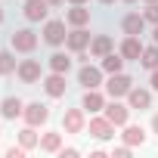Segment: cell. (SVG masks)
Masks as SVG:
<instances>
[{"instance_id": "1", "label": "cell", "mask_w": 158, "mask_h": 158, "mask_svg": "<svg viewBox=\"0 0 158 158\" xmlns=\"http://www.w3.org/2000/svg\"><path fill=\"white\" fill-rule=\"evenodd\" d=\"M40 34H44V44H50V47H62L65 37H68V22H65V19H47Z\"/></svg>"}, {"instance_id": "2", "label": "cell", "mask_w": 158, "mask_h": 158, "mask_svg": "<svg viewBox=\"0 0 158 158\" xmlns=\"http://www.w3.org/2000/svg\"><path fill=\"white\" fill-rule=\"evenodd\" d=\"M102 87H106V93H109L112 99H124V96L133 90V77L124 74V71H115V74H109V81H106Z\"/></svg>"}, {"instance_id": "3", "label": "cell", "mask_w": 158, "mask_h": 158, "mask_svg": "<svg viewBox=\"0 0 158 158\" xmlns=\"http://www.w3.org/2000/svg\"><path fill=\"white\" fill-rule=\"evenodd\" d=\"M106 71H102V65H90V62H84L81 68H77V84H81L84 90H96V87H102L106 81Z\"/></svg>"}, {"instance_id": "4", "label": "cell", "mask_w": 158, "mask_h": 158, "mask_svg": "<svg viewBox=\"0 0 158 158\" xmlns=\"http://www.w3.org/2000/svg\"><path fill=\"white\" fill-rule=\"evenodd\" d=\"M10 47L16 50V53H34L37 50V34L31 31V28H16L13 34H10Z\"/></svg>"}, {"instance_id": "5", "label": "cell", "mask_w": 158, "mask_h": 158, "mask_svg": "<svg viewBox=\"0 0 158 158\" xmlns=\"http://www.w3.org/2000/svg\"><path fill=\"white\" fill-rule=\"evenodd\" d=\"M16 77H19L22 84H28V87L40 84V81H44L40 62H37V59H22V62H19V68H16Z\"/></svg>"}, {"instance_id": "6", "label": "cell", "mask_w": 158, "mask_h": 158, "mask_svg": "<svg viewBox=\"0 0 158 158\" xmlns=\"http://www.w3.org/2000/svg\"><path fill=\"white\" fill-rule=\"evenodd\" d=\"M87 133H90L93 139L106 143V139H112V136H115V124H112L106 115H93V118L87 121Z\"/></svg>"}, {"instance_id": "7", "label": "cell", "mask_w": 158, "mask_h": 158, "mask_svg": "<svg viewBox=\"0 0 158 158\" xmlns=\"http://www.w3.org/2000/svg\"><path fill=\"white\" fill-rule=\"evenodd\" d=\"M130 112H133V109H130L127 102H121V99H112V102H106V109H102V115H106L115 127H124V124L130 121Z\"/></svg>"}, {"instance_id": "8", "label": "cell", "mask_w": 158, "mask_h": 158, "mask_svg": "<svg viewBox=\"0 0 158 158\" xmlns=\"http://www.w3.org/2000/svg\"><path fill=\"white\" fill-rule=\"evenodd\" d=\"M62 130H65V133H84V130H87V112H84V109H65V115H62Z\"/></svg>"}, {"instance_id": "9", "label": "cell", "mask_w": 158, "mask_h": 158, "mask_svg": "<svg viewBox=\"0 0 158 158\" xmlns=\"http://www.w3.org/2000/svg\"><path fill=\"white\" fill-rule=\"evenodd\" d=\"M44 93L50 96V99H62L65 96V90H68V84H65V74L62 71H50V74H44Z\"/></svg>"}, {"instance_id": "10", "label": "cell", "mask_w": 158, "mask_h": 158, "mask_svg": "<svg viewBox=\"0 0 158 158\" xmlns=\"http://www.w3.org/2000/svg\"><path fill=\"white\" fill-rule=\"evenodd\" d=\"M22 121H25V124H31V127L47 124V121H50V106H44V102H25Z\"/></svg>"}, {"instance_id": "11", "label": "cell", "mask_w": 158, "mask_h": 158, "mask_svg": "<svg viewBox=\"0 0 158 158\" xmlns=\"http://www.w3.org/2000/svg\"><path fill=\"white\" fill-rule=\"evenodd\" d=\"M50 3H47V0H25V3H22V16L28 19V22H47L50 19Z\"/></svg>"}, {"instance_id": "12", "label": "cell", "mask_w": 158, "mask_h": 158, "mask_svg": "<svg viewBox=\"0 0 158 158\" xmlns=\"http://www.w3.org/2000/svg\"><path fill=\"white\" fill-rule=\"evenodd\" d=\"M90 40H93V34L87 31V25L84 28H71L68 37H65V47L71 53H84V50H90Z\"/></svg>"}, {"instance_id": "13", "label": "cell", "mask_w": 158, "mask_h": 158, "mask_svg": "<svg viewBox=\"0 0 158 158\" xmlns=\"http://www.w3.org/2000/svg\"><path fill=\"white\" fill-rule=\"evenodd\" d=\"M127 106H130L133 112L152 109V87H133V90L127 93Z\"/></svg>"}, {"instance_id": "14", "label": "cell", "mask_w": 158, "mask_h": 158, "mask_svg": "<svg viewBox=\"0 0 158 158\" xmlns=\"http://www.w3.org/2000/svg\"><path fill=\"white\" fill-rule=\"evenodd\" d=\"M146 25H149V22H146L143 13H127V16L121 19V31H124V34H133V37H143V34H146Z\"/></svg>"}, {"instance_id": "15", "label": "cell", "mask_w": 158, "mask_h": 158, "mask_svg": "<svg viewBox=\"0 0 158 158\" xmlns=\"http://www.w3.org/2000/svg\"><path fill=\"white\" fill-rule=\"evenodd\" d=\"M118 53H121L127 62H139V56H143V40H139V37H133V34H124V40H121Z\"/></svg>"}, {"instance_id": "16", "label": "cell", "mask_w": 158, "mask_h": 158, "mask_svg": "<svg viewBox=\"0 0 158 158\" xmlns=\"http://www.w3.org/2000/svg\"><path fill=\"white\" fill-rule=\"evenodd\" d=\"M81 109H84L87 115H99V112L106 109V96L99 93V87H96V90H84V99H81Z\"/></svg>"}, {"instance_id": "17", "label": "cell", "mask_w": 158, "mask_h": 158, "mask_svg": "<svg viewBox=\"0 0 158 158\" xmlns=\"http://www.w3.org/2000/svg\"><path fill=\"white\" fill-rule=\"evenodd\" d=\"M65 22H68L71 28H84V25H90V10H87V3H71V10L65 13Z\"/></svg>"}, {"instance_id": "18", "label": "cell", "mask_w": 158, "mask_h": 158, "mask_svg": "<svg viewBox=\"0 0 158 158\" xmlns=\"http://www.w3.org/2000/svg\"><path fill=\"white\" fill-rule=\"evenodd\" d=\"M22 112H25V102H22L19 96H3V99H0V115H3L6 121L22 118Z\"/></svg>"}, {"instance_id": "19", "label": "cell", "mask_w": 158, "mask_h": 158, "mask_svg": "<svg viewBox=\"0 0 158 158\" xmlns=\"http://www.w3.org/2000/svg\"><path fill=\"white\" fill-rule=\"evenodd\" d=\"M115 50V40L109 37V34H93V40H90V56L93 59H102L106 53H112Z\"/></svg>"}, {"instance_id": "20", "label": "cell", "mask_w": 158, "mask_h": 158, "mask_svg": "<svg viewBox=\"0 0 158 158\" xmlns=\"http://www.w3.org/2000/svg\"><path fill=\"white\" fill-rule=\"evenodd\" d=\"M37 149L47 152V155H59V149H62V133H59V130L40 133V146H37Z\"/></svg>"}, {"instance_id": "21", "label": "cell", "mask_w": 158, "mask_h": 158, "mask_svg": "<svg viewBox=\"0 0 158 158\" xmlns=\"http://www.w3.org/2000/svg\"><path fill=\"white\" fill-rule=\"evenodd\" d=\"M121 139H124L127 146H143V143H146V130H143L139 124H130V121H127V124H124Z\"/></svg>"}, {"instance_id": "22", "label": "cell", "mask_w": 158, "mask_h": 158, "mask_svg": "<svg viewBox=\"0 0 158 158\" xmlns=\"http://www.w3.org/2000/svg\"><path fill=\"white\" fill-rule=\"evenodd\" d=\"M124 62H127V59H124L121 53H115V50H112V53H106V56H102V62H99V65H102V71H106V74H115V71H124Z\"/></svg>"}, {"instance_id": "23", "label": "cell", "mask_w": 158, "mask_h": 158, "mask_svg": "<svg viewBox=\"0 0 158 158\" xmlns=\"http://www.w3.org/2000/svg\"><path fill=\"white\" fill-rule=\"evenodd\" d=\"M19 146H25L28 152H31V149H37V146H40V136H37V127L25 124V127L19 130Z\"/></svg>"}, {"instance_id": "24", "label": "cell", "mask_w": 158, "mask_h": 158, "mask_svg": "<svg viewBox=\"0 0 158 158\" xmlns=\"http://www.w3.org/2000/svg\"><path fill=\"white\" fill-rule=\"evenodd\" d=\"M19 62H16V50H0V77L16 74Z\"/></svg>"}, {"instance_id": "25", "label": "cell", "mask_w": 158, "mask_h": 158, "mask_svg": "<svg viewBox=\"0 0 158 158\" xmlns=\"http://www.w3.org/2000/svg\"><path fill=\"white\" fill-rule=\"evenodd\" d=\"M47 65H50V71H62V74H68V68H71V56H65V53H53V56L47 59Z\"/></svg>"}, {"instance_id": "26", "label": "cell", "mask_w": 158, "mask_h": 158, "mask_svg": "<svg viewBox=\"0 0 158 158\" xmlns=\"http://www.w3.org/2000/svg\"><path fill=\"white\" fill-rule=\"evenodd\" d=\"M139 65H143V68H149V71H155V68H158V44H152V47H143Z\"/></svg>"}, {"instance_id": "27", "label": "cell", "mask_w": 158, "mask_h": 158, "mask_svg": "<svg viewBox=\"0 0 158 158\" xmlns=\"http://www.w3.org/2000/svg\"><path fill=\"white\" fill-rule=\"evenodd\" d=\"M143 16H146V22H149V25H158V3H146Z\"/></svg>"}, {"instance_id": "28", "label": "cell", "mask_w": 158, "mask_h": 158, "mask_svg": "<svg viewBox=\"0 0 158 158\" xmlns=\"http://www.w3.org/2000/svg\"><path fill=\"white\" fill-rule=\"evenodd\" d=\"M25 152H28L25 146H10V149H6L3 155H6V158H25Z\"/></svg>"}, {"instance_id": "29", "label": "cell", "mask_w": 158, "mask_h": 158, "mask_svg": "<svg viewBox=\"0 0 158 158\" xmlns=\"http://www.w3.org/2000/svg\"><path fill=\"white\" fill-rule=\"evenodd\" d=\"M130 152H133V146H127V143H124V146H118V149H112V155H115V158H130Z\"/></svg>"}, {"instance_id": "30", "label": "cell", "mask_w": 158, "mask_h": 158, "mask_svg": "<svg viewBox=\"0 0 158 158\" xmlns=\"http://www.w3.org/2000/svg\"><path fill=\"white\" fill-rule=\"evenodd\" d=\"M77 155H81V152H77L74 146H68V149L62 146V149H59V158H77Z\"/></svg>"}, {"instance_id": "31", "label": "cell", "mask_w": 158, "mask_h": 158, "mask_svg": "<svg viewBox=\"0 0 158 158\" xmlns=\"http://www.w3.org/2000/svg\"><path fill=\"white\" fill-rule=\"evenodd\" d=\"M149 87H152V90H158V68L149 74Z\"/></svg>"}, {"instance_id": "32", "label": "cell", "mask_w": 158, "mask_h": 158, "mask_svg": "<svg viewBox=\"0 0 158 158\" xmlns=\"http://www.w3.org/2000/svg\"><path fill=\"white\" fill-rule=\"evenodd\" d=\"M149 127H152V133H158V112L152 115V124H149Z\"/></svg>"}, {"instance_id": "33", "label": "cell", "mask_w": 158, "mask_h": 158, "mask_svg": "<svg viewBox=\"0 0 158 158\" xmlns=\"http://www.w3.org/2000/svg\"><path fill=\"white\" fill-rule=\"evenodd\" d=\"M47 3H50V6H62V3H65V0H47Z\"/></svg>"}, {"instance_id": "34", "label": "cell", "mask_w": 158, "mask_h": 158, "mask_svg": "<svg viewBox=\"0 0 158 158\" xmlns=\"http://www.w3.org/2000/svg\"><path fill=\"white\" fill-rule=\"evenodd\" d=\"M152 40H155V44H158V25H155V31H152Z\"/></svg>"}, {"instance_id": "35", "label": "cell", "mask_w": 158, "mask_h": 158, "mask_svg": "<svg viewBox=\"0 0 158 158\" xmlns=\"http://www.w3.org/2000/svg\"><path fill=\"white\" fill-rule=\"evenodd\" d=\"M99 3H102V6H112V3H115V0H99Z\"/></svg>"}, {"instance_id": "36", "label": "cell", "mask_w": 158, "mask_h": 158, "mask_svg": "<svg viewBox=\"0 0 158 158\" xmlns=\"http://www.w3.org/2000/svg\"><path fill=\"white\" fill-rule=\"evenodd\" d=\"M68 3H87V0H68Z\"/></svg>"}, {"instance_id": "37", "label": "cell", "mask_w": 158, "mask_h": 158, "mask_svg": "<svg viewBox=\"0 0 158 158\" xmlns=\"http://www.w3.org/2000/svg\"><path fill=\"white\" fill-rule=\"evenodd\" d=\"M0 25H3V10H0Z\"/></svg>"}, {"instance_id": "38", "label": "cell", "mask_w": 158, "mask_h": 158, "mask_svg": "<svg viewBox=\"0 0 158 158\" xmlns=\"http://www.w3.org/2000/svg\"><path fill=\"white\" fill-rule=\"evenodd\" d=\"M124 3H136V0H124Z\"/></svg>"}, {"instance_id": "39", "label": "cell", "mask_w": 158, "mask_h": 158, "mask_svg": "<svg viewBox=\"0 0 158 158\" xmlns=\"http://www.w3.org/2000/svg\"><path fill=\"white\" fill-rule=\"evenodd\" d=\"M146 3H158V0H146Z\"/></svg>"}]
</instances>
